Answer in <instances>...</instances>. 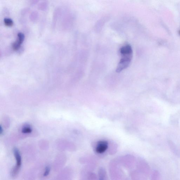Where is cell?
Listing matches in <instances>:
<instances>
[{"label":"cell","instance_id":"6da1fadb","mask_svg":"<svg viewBox=\"0 0 180 180\" xmlns=\"http://www.w3.org/2000/svg\"><path fill=\"white\" fill-rule=\"evenodd\" d=\"M120 52L122 58L117 67L116 72H120L127 68L133 58V50L129 45H126L121 48Z\"/></svg>","mask_w":180,"mask_h":180},{"label":"cell","instance_id":"7a4b0ae2","mask_svg":"<svg viewBox=\"0 0 180 180\" xmlns=\"http://www.w3.org/2000/svg\"><path fill=\"white\" fill-rule=\"evenodd\" d=\"M13 153L16 159V164L12 171V176L13 177H16L18 174L22 164L21 157L18 149L14 148Z\"/></svg>","mask_w":180,"mask_h":180},{"label":"cell","instance_id":"3957f363","mask_svg":"<svg viewBox=\"0 0 180 180\" xmlns=\"http://www.w3.org/2000/svg\"><path fill=\"white\" fill-rule=\"evenodd\" d=\"M18 38L17 40L14 42L12 44V48L15 50H18L19 48L25 38V36L22 32L18 33Z\"/></svg>","mask_w":180,"mask_h":180},{"label":"cell","instance_id":"277c9868","mask_svg":"<svg viewBox=\"0 0 180 180\" xmlns=\"http://www.w3.org/2000/svg\"><path fill=\"white\" fill-rule=\"evenodd\" d=\"M108 148V143L105 141H101L98 142L96 147L95 150L98 153H102L105 152Z\"/></svg>","mask_w":180,"mask_h":180},{"label":"cell","instance_id":"5b68a950","mask_svg":"<svg viewBox=\"0 0 180 180\" xmlns=\"http://www.w3.org/2000/svg\"><path fill=\"white\" fill-rule=\"evenodd\" d=\"M151 180H160V174L158 171H153L151 176Z\"/></svg>","mask_w":180,"mask_h":180},{"label":"cell","instance_id":"8992f818","mask_svg":"<svg viewBox=\"0 0 180 180\" xmlns=\"http://www.w3.org/2000/svg\"><path fill=\"white\" fill-rule=\"evenodd\" d=\"M4 22L5 25L7 26H12L13 23L12 19L8 18H4Z\"/></svg>","mask_w":180,"mask_h":180},{"label":"cell","instance_id":"52a82bcc","mask_svg":"<svg viewBox=\"0 0 180 180\" xmlns=\"http://www.w3.org/2000/svg\"><path fill=\"white\" fill-rule=\"evenodd\" d=\"M32 131V129L30 126H26L22 129V132L24 133H29Z\"/></svg>","mask_w":180,"mask_h":180},{"label":"cell","instance_id":"ba28073f","mask_svg":"<svg viewBox=\"0 0 180 180\" xmlns=\"http://www.w3.org/2000/svg\"><path fill=\"white\" fill-rule=\"evenodd\" d=\"M50 171V168L49 167H47L45 170L44 173V176L46 177L49 175Z\"/></svg>","mask_w":180,"mask_h":180}]
</instances>
